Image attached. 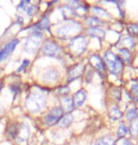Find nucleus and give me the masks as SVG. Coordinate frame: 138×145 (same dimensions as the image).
Segmentation results:
<instances>
[{
  "mask_svg": "<svg viewBox=\"0 0 138 145\" xmlns=\"http://www.w3.org/2000/svg\"><path fill=\"white\" fill-rule=\"evenodd\" d=\"M46 105V96L42 92H32L26 100V106L30 112H40Z\"/></svg>",
  "mask_w": 138,
  "mask_h": 145,
  "instance_id": "nucleus-1",
  "label": "nucleus"
},
{
  "mask_svg": "<svg viewBox=\"0 0 138 145\" xmlns=\"http://www.w3.org/2000/svg\"><path fill=\"white\" fill-rule=\"evenodd\" d=\"M104 59L105 63L108 66L109 71L114 74H118L121 72L123 69V62L121 59L114 54L111 50H107L104 54Z\"/></svg>",
  "mask_w": 138,
  "mask_h": 145,
  "instance_id": "nucleus-2",
  "label": "nucleus"
},
{
  "mask_svg": "<svg viewBox=\"0 0 138 145\" xmlns=\"http://www.w3.org/2000/svg\"><path fill=\"white\" fill-rule=\"evenodd\" d=\"M81 30V25L80 23L71 21L70 23L63 25V27L59 28L58 30V36L61 39H70V38H74L76 34H78Z\"/></svg>",
  "mask_w": 138,
  "mask_h": 145,
  "instance_id": "nucleus-3",
  "label": "nucleus"
},
{
  "mask_svg": "<svg viewBox=\"0 0 138 145\" xmlns=\"http://www.w3.org/2000/svg\"><path fill=\"white\" fill-rule=\"evenodd\" d=\"M42 42V33H33L25 42L24 50L28 54H35Z\"/></svg>",
  "mask_w": 138,
  "mask_h": 145,
  "instance_id": "nucleus-4",
  "label": "nucleus"
},
{
  "mask_svg": "<svg viewBox=\"0 0 138 145\" xmlns=\"http://www.w3.org/2000/svg\"><path fill=\"white\" fill-rule=\"evenodd\" d=\"M87 40L83 36H77L72 38L69 42V49L73 54L78 56L81 55L86 49Z\"/></svg>",
  "mask_w": 138,
  "mask_h": 145,
  "instance_id": "nucleus-5",
  "label": "nucleus"
},
{
  "mask_svg": "<svg viewBox=\"0 0 138 145\" xmlns=\"http://www.w3.org/2000/svg\"><path fill=\"white\" fill-rule=\"evenodd\" d=\"M42 52L44 55L51 57H56L60 55L61 49L58 43H56L53 40H48L42 47Z\"/></svg>",
  "mask_w": 138,
  "mask_h": 145,
  "instance_id": "nucleus-6",
  "label": "nucleus"
},
{
  "mask_svg": "<svg viewBox=\"0 0 138 145\" xmlns=\"http://www.w3.org/2000/svg\"><path fill=\"white\" fill-rule=\"evenodd\" d=\"M63 114V110L61 106H56L51 109L48 115L45 117V123L48 125H53L57 121L61 120V116Z\"/></svg>",
  "mask_w": 138,
  "mask_h": 145,
  "instance_id": "nucleus-7",
  "label": "nucleus"
},
{
  "mask_svg": "<svg viewBox=\"0 0 138 145\" xmlns=\"http://www.w3.org/2000/svg\"><path fill=\"white\" fill-rule=\"evenodd\" d=\"M19 43L18 39H13L11 40L10 42H8L1 50H0V61L7 59L9 57L11 56V54L14 51V49L16 48L17 44Z\"/></svg>",
  "mask_w": 138,
  "mask_h": 145,
  "instance_id": "nucleus-8",
  "label": "nucleus"
},
{
  "mask_svg": "<svg viewBox=\"0 0 138 145\" xmlns=\"http://www.w3.org/2000/svg\"><path fill=\"white\" fill-rule=\"evenodd\" d=\"M89 61L91 63V65L98 72V74L102 75V76H104L105 72H106V67H105V62L102 60L101 57L98 55L94 54L90 57Z\"/></svg>",
  "mask_w": 138,
  "mask_h": 145,
  "instance_id": "nucleus-9",
  "label": "nucleus"
},
{
  "mask_svg": "<svg viewBox=\"0 0 138 145\" xmlns=\"http://www.w3.org/2000/svg\"><path fill=\"white\" fill-rule=\"evenodd\" d=\"M60 77V72L55 68H48L46 70L43 72L42 78L45 82L52 83L57 81Z\"/></svg>",
  "mask_w": 138,
  "mask_h": 145,
  "instance_id": "nucleus-10",
  "label": "nucleus"
},
{
  "mask_svg": "<svg viewBox=\"0 0 138 145\" xmlns=\"http://www.w3.org/2000/svg\"><path fill=\"white\" fill-rule=\"evenodd\" d=\"M49 27H50V22H49V19L48 16H44L42 20L36 24L35 25L32 27V32L33 33H41V31L46 29V30H49Z\"/></svg>",
  "mask_w": 138,
  "mask_h": 145,
  "instance_id": "nucleus-11",
  "label": "nucleus"
},
{
  "mask_svg": "<svg viewBox=\"0 0 138 145\" xmlns=\"http://www.w3.org/2000/svg\"><path fill=\"white\" fill-rule=\"evenodd\" d=\"M84 70V66L83 63H79V64L73 66L71 70L69 71V76H68V82H72L75 79H77L83 74Z\"/></svg>",
  "mask_w": 138,
  "mask_h": 145,
  "instance_id": "nucleus-12",
  "label": "nucleus"
},
{
  "mask_svg": "<svg viewBox=\"0 0 138 145\" xmlns=\"http://www.w3.org/2000/svg\"><path fill=\"white\" fill-rule=\"evenodd\" d=\"M29 134H30V131H29V127L28 124L23 123L21 127L19 128V133L17 135V141L20 143L26 142L28 140V138L29 137Z\"/></svg>",
  "mask_w": 138,
  "mask_h": 145,
  "instance_id": "nucleus-13",
  "label": "nucleus"
},
{
  "mask_svg": "<svg viewBox=\"0 0 138 145\" xmlns=\"http://www.w3.org/2000/svg\"><path fill=\"white\" fill-rule=\"evenodd\" d=\"M18 8L19 10H24L26 13L28 14V16H31L33 15L34 13H36L37 11V7L36 6H33L30 4V2L27 0V1H22L20 2V4L18 5Z\"/></svg>",
  "mask_w": 138,
  "mask_h": 145,
  "instance_id": "nucleus-14",
  "label": "nucleus"
},
{
  "mask_svg": "<svg viewBox=\"0 0 138 145\" xmlns=\"http://www.w3.org/2000/svg\"><path fill=\"white\" fill-rule=\"evenodd\" d=\"M86 97H87V94L84 89H80V91H78L74 94V97H73V102H74L75 106L80 108V106H83L85 102V100H86Z\"/></svg>",
  "mask_w": 138,
  "mask_h": 145,
  "instance_id": "nucleus-15",
  "label": "nucleus"
},
{
  "mask_svg": "<svg viewBox=\"0 0 138 145\" xmlns=\"http://www.w3.org/2000/svg\"><path fill=\"white\" fill-rule=\"evenodd\" d=\"M61 14H63V17L65 20L71 19L72 17L77 15L75 11V8H73L72 6H69V5L63 6V7L61 8Z\"/></svg>",
  "mask_w": 138,
  "mask_h": 145,
  "instance_id": "nucleus-16",
  "label": "nucleus"
},
{
  "mask_svg": "<svg viewBox=\"0 0 138 145\" xmlns=\"http://www.w3.org/2000/svg\"><path fill=\"white\" fill-rule=\"evenodd\" d=\"M61 105H63V110L64 111L70 113L72 111L73 109H74V102H73V98H70V97H63L61 100Z\"/></svg>",
  "mask_w": 138,
  "mask_h": 145,
  "instance_id": "nucleus-17",
  "label": "nucleus"
},
{
  "mask_svg": "<svg viewBox=\"0 0 138 145\" xmlns=\"http://www.w3.org/2000/svg\"><path fill=\"white\" fill-rule=\"evenodd\" d=\"M118 44L120 46H122L123 48H126V49H133L134 47V42H133V39L130 36H124L122 37L121 39L119 40L118 42Z\"/></svg>",
  "mask_w": 138,
  "mask_h": 145,
  "instance_id": "nucleus-18",
  "label": "nucleus"
},
{
  "mask_svg": "<svg viewBox=\"0 0 138 145\" xmlns=\"http://www.w3.org/2000/svg\"><path fill=\"white\" fill-rule=\"evenodd\" d=\"M87 34L91 37L102 39V38L105 37V30L99 27H90L87 30Z\"/></svg>",
  "mask_w": 138,
  "mask_h": 145,
  "instance_id": "nucleus-19",
  "label": "nucleus"
},
{
  "mask_svg": "<svg viewBox=\"0 0 138 145\" xmlns=\"http://www.w3.org/2000/svg\"><path fill=\"white\" fill-rule=\"evenodd\" d=\"M119 56L121 57V61L122 62H126V63H130L131 62V54L129 49L126 48H121L119 50Z\"/></svg>",
  "mask_w": 138,
  "mask_h": 145,
  "instance_id": "nucleus-20",
  "label": "nucleus"
},
{
  "mask_svg": "<svg viewBox=\"0 0 138 145\" xmlns=\"http://www.w3.org/2000/svg\"><path fill=\"white\" fill-rule=\"evenodd\" d=\"M72 121H73V115L71 113H67L66 115L61 117V120L58 121V125L61 127H65V126H68Z\"/></svg>",
  "mask_w": 138,
  "mask_h": 145,
  "instance_id": "nucleus-21",
  "label": "nucleus"
},
{
  "mask_svg": "<svg viewBox=\"0 0 138 145\" xmlns=\"http://www.w3.org/2000/svg\"><path fill=\"white\" fill-rule=\"evenodd\" d=\"M94 145H114V140L112 137L105 136V137L98 138Z\"/></svg>",
  "mask_w": 138,
  "mask_h": 145,
  "instance_id": "nucleus-22",
  "label": "nucleus"
},
{
  "mask_svg": "<svg viewBox=\"0 0 138 145\" xmlns=\"http://www.w3.org/2000/svg\"><path fill=\"white\" fill-rule=\"evenodd\" d=\"M110 117L113 120H118L122 117V112L120 111V109L117 106H114L110 109Z\"/></svg>",
  "mask_w": 138,
  "mask_h": 145,
  "instance_id": "nucleus-23",
  "label": "nucleus"
},
{
  "mask_svg": "<svg viewBox=\"0 0 138 145\" xmlns=\"http://www.w3.org/2000/svg\"><path fill=\"white\" fill-rule=\"evenodd\" d=\"M91 10H92V12L94 14H96L98 16H103V17H107V18H110V13L106 10H104V8L98 7H93Z\"/></svg>",
  "mask_w": 138,
  "mask_h": 145,
  "instance_id": "nucleus-24",
  "label": "nucleus"
},
{
  "mask_svg": "<svg viewBox=\"0 0 138 145\" xmlns=\"http://www.w3.org/2000/svg\"><path fill=\"white\" fill-rule=\"evenodd\" d=\"M86 23L90 25L91 27H98V25L101 24L100 19H98L96 16H90L86 18Z\"/></svg>",
  "mask_w": 138,
  "mask_h": 145,
  "instance_id": "nucleus-25",
  "label": "nucleus"
},
{
  "mask_svg": "<svg viewBox=\"0 0 138 145\" xmlns=\"http://www.w3.org/2000/svg\"><path fill=\"white\" fill-rule=\"evenodd\" d=\"M130 95L134 103L138 102V84L131 85V89H130Z\"/></svg>",
  "mask_w": 138,
  "mask_h": 145,
  "instance_id": "nucleus-26",
  "label": "nucleus"
},
{
  "mask_svg": "<svg viewBox=\"0 0 138 145\" xmlns=\"http://www.w3.org/2000/svg\"><path fill=\"white\" fill-rule=\"evenodd\" d=\"M19 133V127L17 126V124H11L8 129V134L11 138H16L17 135Z\"/></svg>",
  "mask_w": 138,
  "mask_h": 145,
  "instance_id": "nucleus-27",
  "label": "nucleus"
},
{
  "mask_svg": "<svg viewBox=\"0 0 138 145\" xmlns=\"http://www.w3.org/2000/svg\"><path fill=\"white\" fill-rule=\"evenodd\" d=\"M126 118L128 119L129 121H133V120H135V119L138 118V113L136 111L135 108H130L128 110L127 112H126Z\"/></svg>",
  "mask_w": 138,
  "mask_h": 145,
  "instance_id": "nucleus-28",
  "label": "nucleus"
},
{
  "mask_svg": "<svg viewBox=\"0 0 138 145\" xmlns=\"http://www.w3.org/2000/svg\"><path fill=\"white\" fill-rule=\"evenodd\" d=\"M127 133H128V128H127V126H126L124 123H121V124H120V125L118 126V129H117V132H116L117 138H124V136L127 135Z\"/></svg>",
  "mask_w": 138,
  "mask_h": 145,
  "instance_id": "nucleus-29",
  "label": "nucleus"
},
{
  "mask_svg": "<svg viewBox=\"0 0 138 145\" xmlns=\"http://www.w3.org/2000/svg\"><path fill=\"white\" fill-rule=\"evenodd\" d=\"M131 134L133 137H137L138 136V118L131 123Z\"/></svg>",
  "mask_w": 138,
  "mask_h": 145,
  "instance_id": "nucleus-30",
  "label": "nucleus"
},
{
  "mask_svg": "<svg viewBox=\"0 0 138 145\" xmlns=\"http://www.w3.org/2000/svg\"><path fill=\"white\" fill-rule=\"evenodd\" d=\"M127 31L131 36H137L138 35V25L136 24L129 25L127 27Z\"/></svg>",
  "mask_w": 138,
  "mask_h": 145,
  "instance_id": "nucleus-31",
  "label": "nucleus"
},
{
  "mask_svg": "<svg viewBox=\"0 0 138 145\" xmlns=\"http://www.w3.org/2000/svg\"><path fill=\"white\" fill-rule=\"evenodd\" d=\"M114 145H133V143L129 140H127V138H118V140L114 142Z\"/></svg>",
  "mask_w": 138,
  "mask_h": 145,
  "instance_id": "nucleus-32",
  "label": "nucleus"
},
{
  "mask_svg": "<svg viewBox=\"0 0 138 145\" xmlns=\"http://www.w3.org/2000/svg\"><path fill=\"white\" fill-rule=\"evenodd\" d=\"M29 63H30V62H29L28 59H24V60H23L21 66H20V67L18 68V70H17V72H23L29 65Z\"/></svg>",
  "mask_w": 138,
  "mask_h": 145,
  "instance_id": "nucleus-33",
  "label": "nucleus"
},
{
  "mask_svg": "<svg viewBox=\"0 0 138 145\" xmlns=\"http://www.w3.org/2000/svg\"><path fill=\"white\" fill-rule=\"evenodd\" d=\"M69 91H70V89H69L68 87H61V88H60L58 89V93L61 94V95H65V94L68 93Z\"/></svg>",
  "mask_w": 138,
  "mask_h": 145,
  "instance_id": "nucleus-34",
  "label": "nucleus"
},
{
  "mask_svg": "<svg viewBox=\"0 0 138 145\" xmlns=\"http://www.w3.org/2000/svg\"><path fill=\"white\" fill-rule=\"evenodd\" d=\"M11 91H13L14 94H16L17 92L19 91V87H18V86H16V85L11 86Z\"/></svg>",
  "mask_w": 138,
  "mask_h": 145,
  "instance_id": "nucleus-35",
  "label": "nucleus"
},
{
  "mask_svg": "<svg viewBox=\"0 0 138 145\" xmlns=\"http://www.w3.org/2000/svg\"><path fill=\"white\" fill-rule=\"evenodd\" d=\"M0 91H1V88H0Z\"/></svg>",
  "mask_w": 138,
  "mask_h": 145,
  "instance_id": "nucleus-36",
  "label": "nucleus"
}]
</instances>
